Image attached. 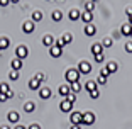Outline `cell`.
I'll list each match as a JSON object with an SVG mask.
<instances>
[{"label": "cell", "instance_id": "obj_1", "mask_svg": "<svg viewBox=\"0 0 132 129\" xmlns=\"http://www.w3.org/2000/svg\"><path fill=\"white\" fill-rule=\"evenodd\" d=\"M64 78H66V82H68V85H70V83H75V82H80V71L75 70V68H70V70H66Z\"/></svg>", "mask_w": 132, "mask_h": 129}, {"label": "cell", "instance_id": "obj_2", "mask_svg": "<svg viewBox=\"0 0 132 129\" xmlns=\"http://www.w3.org/2000/svg\"><path fill=\"white\" fill-rule=\"evenodd\" d=\"M15 56L19 59H26L29 56V48L27 46H24V44H20V46H17L15 49Z\"/></svg>", "mask_w": 132, "mask_h": 129}, {"label": "cell", "instance_id": "obj_3", "mask_svg": "<svg viewBox=\"0 0 132 129\" xmlns=\"http://www.w3.org/2000/svg\"><path fill=\"white\" fill-rule=\"evenodd\" d=\"M95 119H97V117H95L93 112H83V122H81V124L83 126H92L95 122Z\"/></svg>", "mask_w": 132, "mask_h": 129}, {"label": "cell", "instance_id": "obj_4", "mask_svg": "<svg viewBox=\"0 0 132 129\" xmlns=\"http://www.w3.org/2000/svg\"><path fill=\"white\" fill-rule=\"evenodd\" d=\"M70 119H71V124L80 126V124L83 122V112H71Z\"/></svg>", "mask_w": 132, "mask_h": 129}, {"label": "cell", "instance_id": "obj_5", "mask_svg": "<svg viewBox=\"0 0 132 129\" xmlns=\"http://www.w3.org/2000/svg\"><path fill=\"white\" fill-rule=\"evenodd\" d=\"M120 34L125 36V37H132V26L129 22H125V24L120 26Z\"/></svg>", "mask_w": 132, "mask_h": 129}, {"label": "cell", "instance_id": "obj_6", "mask_svg": "<svg viewBox=\"0 0 132 129\" xmlns=\"http://www.w3.org/2000/svg\"><path fill=\"white\" fill-rule=\"evenodd\" d=\"M78 71L83 73V75L90 73V71H92V65H90L88 61H80V65H78Z\"/></svg>", "mask_w": 132, "mask_h": 129}, {"label": "cell", "instance_id": "obj_7", "mask_svg": "<svg viewBox=\"0 0 132 129\" xmlns=\"http://www.w3.org/2000/svg\"><path fill=\"white\" fill-rule=\"evenodd\" d=\"M51 95H53V92H51L49 87H41V90H39V97L43 98V100H47Z\"/></svg>", "mask_w": 132, "mask_h": 129}, {"label": "cell", "instance_id": "obj_8", "mask_svg": "<svg viewBox=\"0 0 132 129\" xmlns=\"http://www.w3.org/2000/svg\"><path fill=\"white\" fill-rule=\"evenodd\" d=\"M22 31L26 32V34H32V32H34V22H32V20H26V22L22 24Z\"/></svg>", "mask_w": 132, "mask_h": 129}, {"label": "cell", "instance_id": "obj_9", "mask_svg": "<svg viewBox=\"0 0 132 129\" xmlns=\"http://www.w3.org/2000/svg\"><path fill=\"white\" fill-rule=\"evenodd\" d=\"M7 119H9L10 124H17L19 119H20V116H19V112H15V110H10V112L7 114Z\"/></svg>", "mask_w": 132, "mask_h": 129}, {"label": "cell", "instance_id": "obj_10", "mask_svg": "<svg viewBox=\"0 0 132 129\" xmlns=\"http://www.w3.org/2000/svg\"><path fill=\"white\" fill-rule=\"evenodd\" d=\"M43 44H44L46 48H51V46H54V44H56V39H54L51 34H46V36L43 37Z\"/></svg>", "mask_w": 132, "mask_h": 129}, {"label": "cell", "instance_id": "obj_11", "mask_svg": "<svg viewBox=\"0 0 132 129\" xmlns=\"http://www.w3.org/2000/svg\"><path fill=\"white\" fill-rule=\"evenodd\" d=\"M58 94L61 95V97H64V98H66L68 95L71 94V88H70V85H68V83H66V85H61V87L58 88Z\"/></svg>", "mask_w": 132, "mask_h": 129}, {"label": "cell", "instance_id": "obj_12", "mask_svg": "<svg viewBox=\"0 0 132 129\" xmlns=\"http://www.w3.org/2000/svg\"><path fill=\"white\" fill-rule=\"evenodd\" d=\"M59 109H61V112H71V109H73V104L71 102H68L64 98V100L59 104Z\"/></svg>", "mask_w": 132, "mask_h": 129}, {"label": "cell", "instance_id": "obj_13", "mask_svg": "<svg viewBox=\"0 0 132 129\" xmlns=\"http://www.w3.org/2000/svg\"><path fill=\"white\" fill-rule=\"evenodd\" d=\"M97 34V27H95L93 24H86L85 26V36H88V37H92V36Z\"/></svg>", "mask_w": 132, "mask_h": 129}, {"label": "cell", "instance_id": "obj_14", "mask_svg": "<svg viewBox=\"0 0 132 129\" xmlns=\"http://www.w3.org/2000/svg\"><path fill=\"white\" fill-rule=\"evenodd\" d=\"M61 53H63V49L59 46H56V44L49 48V55L53 56V58H59V56H61Z\"/></svg>", "mask_w": 132, "mask_h": 129}, {"label": "cell", "instance_id": "obj_15", "mask_svg": "<svg viewBox=\"0 0 132 129\" xmlns=\"http://www.w3.org/2000/svg\"><path fill=\"white\" fill-rule=\"evenodd\" d=\"M10 68H12V70H15V71H19L20 68H22V59L14 58V59L10 61Z\"/></svg>", "mask_w": 132, "mask_h": 129}, {"label": "cell", "instance_id": "obj_16", "mask_svg": "<svg viewBox=\"0 0 132 129\" xmlns=\"http://www.w3.org/2000/svg\"><path fill=\"white\" fill-rule=\"evenodd\" d=\"M85 88L88 90V94H90V92H93V90H97V88H98L97 80H88V82L85 83Z\"/></svg>", "mask_w": 132, "mask_h": 129}, {"label": "cell", "instance_id": "obj_17", "mask_svg": "<svg viewBox=\"0 0 132 129\" xmlns=\"http://www.w3.org/2000/svg\"><path fill=\"white\" fill-rule=\"evenodd\" d=\"M68 17H70V20H73V22H75V20L81 19V14H80V10H78V9H71V10H70V16H68Z\"/></svg>", "mask_w": 132, "mask_h": 129}, {"label": "cell", "instance_id": "obj_18", "mask_svg": "<svg viewBox=\"0 0 132 129\" xmlns=\"http://www.w3.org/2000/svg\"><path fill=\"white\" fill-rule=\"evenodd\" d=\"M70 88H71V94L76 95V94H80V92H81L83 87H81V83H80V82H75V83H70Z\"/></svg>", "mask_w": 132, "mask_h": 129}, {"label": "cell", "instance_id": "obj_19", "mask_svg": "<svg viewBox=\"0 0 132 129\" xmlns=\"http://www.w3.org/2000/svg\"><path fill=\"white\" fill-rule=\"evenodd\" d=\"M92 53H93V56L102 55V53H103V46H102L100 43H95L93 46H92Z\"/></svg>", "mask_w": 132, "mask_h": 129}, {"label": "cell", "instance_id": "obj_20", "mask_svg": "<svg viewBox=\"0 0 132 129\" xmlns=\"http://www.w3.org/2000/svg\"><path fill=\"white\" fill-rule=\"evenodd\" d=\"M29 88L34 90V92H36V90H41V83H39L36 78H31V80H29Z\"/></svg>", "mask_w": 132, "mask_h": 129}, {"label": "cell", "instance_id": "obj_21", "mask_svg": "<svg viewBox=\"0 0 132 129\" xmlns=\"http://www.w3.org/2000/svg\"><path fill=\"white\" fill-rule=\"evenodd\" d=\"M81 20L85 24H92V20H93V14H90V12H83V14H81Z\"/></svg>", "mask_w": 132, "mask_h": 129}, {"label": "cell", "instance_id": "obj_22", "mask_svg": "<svg viewBox=\"0 0 132 129\" xmlns=\"http://www.w3.org/2000/svg\"><path fill=\"white\" fill-rule=\"evenodd\" d=\"M34 109H36V105H34V102H26V104H24V110H26V112L27 114H31V112H34Z\"/></svg>", "mask_w": 132, "mask_h": 129}, {"label": "cell", "instance_id": "obj_23", "mask_svg": "<svg viewBox=\"0 0 132 129\" xmlns=\"http://www.w3.org/2000/svg\"><path fill=\"white\" fill-rule=\"evenodd\" d=\"M51 19L54 20V22H59V20L63 19V14H61V10H53V14H51Z\"/></svg>", "mask_w": 132, "mask_h": 129}, {"label": "cell", "instance_id": "obj_24", "mask_svg": "<svg viewBox=\"0 0 132 129\" xmlns=\"http://www.w3.org/2000/svg\"><path fill=\"white\" fill-rule=\"evenodd\" d=\"M95 7H97V4H95V2H85V12H90V14H93Z\"/></svg>", "mask_w": 132, "mask_h": 129}, {"label": "cell", "instance_id": "obj_25", "mask_svg": "<svg viewBox=\"0 0 132 129\" xmlns=\"http://www.w3.org/2000/svg\"><path fill=\"white\" fill-rule=\"evenodd\" d=\"M105 68H107V70H109V73L112 75V73H115V71H117V68H119V66H117L115 61H110V63H107V66H105Z\"/></svg>", "mask_w": 132, "mask_h": 129}, {"label": "cell", "instance_id": "obj_26", "mask_svg": "<svg viewBox=\"0 0 132 129\" xmlns=\"http://www.w3.org/2000/svg\"><path fill=\"white\" fill-rule=\"evenodd\" d=\"M9 46H10V41H9V37H0V49L4 51V49H7Z\"/></svg>", "mask_w": 132, "mask_h": 129}, {"label": "cell", "instance_id": "obj_27", "mask_svg": "<svg viewBox=\"0 0 132 129\" xmlns=\"http://www.w3.org/2000/svg\"><path fill=\"white\" fill-rule=\"evenodd\" d=\"M41 20H43V12L36 10L34 14H32V22H41Z\"/></svg>", "mask_w": 132, "mask_h": 129}, {"label": "cell", "instance_id": "obj_28", "mask_svg": "<svg viewBox=\"0 0 132 129\" xmlns=\"http://www.w3.org/2000/svg\"><path fill=\"white\" fill-rule=\"evenodd\" d=\"M61 39H63V41H64V43H66V44H70V43H71V41H73V34H71V32H64V34H63V36H61Z\"/></svg>", "mask_w": 132, "mask_h": 129}, {"label": "cell", "instance_id": "obj_29", "mask_svg": "<svg viewBox=\"0 0 132 129\" xmlns=\"http://www.w3.org/2000/svg\"><path fill=\"white\" fill-rule=\"evenodd\" d=\"M9 92H10V87H9V83H0V94H5V95H7Z\"/></svg>", "mask_w": 132, "mask_h": 129}, {"label": "cell", "instance_id": "obj_30", "mask_svg": "<svg viewBox=\"0 0 132 129\" xmlns=\"http://www.w3.org/2000/svg\"><path fill=\"white\" fill-rule=\"evenodd\" d=\"M112 37H103V39H102V46H103V48H110V46H112Z\"/></svg>", "mask_w": 132, "mask_h": 129}, {"label": "cell", "instance_id": "obj_31", "mask_svg": "<svg viewBox=\"0 0 132 129\" xmlns=\"http://www.w3.org/2000/svg\"><path fill=\"white\" fill-rule=\"evenodd\" d=\"M9 78H10V80H14V82H15V80H19V71L10 70V71H9Z\"/></svg>", "mask_w": 132, "mask_h": 129}, {"label": "cell", "instance_id": "obj_32", "mask_svg": "<svg viewBox=\"0 0 132 129\" xmlns=\"http://www.w3.org/2000/svg\"><path fill=\"white\" fill-rule=\"evenodd\" d=\"M34 78H36V80H37V82H39V83H43V82H44V80H46V75H44V73H43V71H37V73H36V77H34Z\"/></svg>", "mask_w": 132, "mask_h": 129}, {"label": "cell", "instance_id": "obj_33", "mask_svg": "<svg viewBox=\"0 0 132 129\" xmlns=\"http://www.w3.org/2000/svg\"><path fill=\"white\" fill-rule=\"evenodd\" d=\"M97 85H107V78L100 75V77L97 78Z\"/></svg>", "mask_w": 132, "mask_h": 129}, {"label": "cell", "instance_id": "obj_34", "mask_svg": "<svg viewBox=\"0 0 132 129\" xmlns=\"http://www.w3.org/2000/svg\"><path fill=\"white\" fill-rule=\"evenodd\" d=\"M98 97H100V92H98V88L93 90V92H90V98H98Z\"/></svg>", "mask_w": 132, "mask_h": 129}, {"label": "cell", "instance_id": "obj_35", "mask_svg": "<svg viewBox=\"0 0 132 129\" xmlns=\"http://www.w3.org/2000/svg\"><path fill=\"white\" fill-rule=\"evenodd\" d=\"M66 100L71 102V104H75V102H76V95H75V94H70L68 97H66Z\"/></svg>", "mask_w": 132, "mask_h": 129}, {"label": "cell", "instance_id": "obj_36", "mask_svg": "<svg viewBox=\"0 0 132 129\" xmlns=\"http://www.w3.org/2000/svg\"><path fill=\"white\" fill-rule=\"evenodd\" d=\"M100 75H102V77H105V78H109V75H110V73H109V70L103 66V68L100 70Z\"/></svg>", "mask_w": 132, "mask_h": 129}, {"label": "cell", "instance_id": "obj_37", "mask_svg": "<svg viewBox=\"0 0 132 129\" xmlns=\"http://www.w3.org/2000/svg\"><path fill=\"white\" fill-rule=\"evenodd\" d=\"M125 51H127V53H132V41H127V43H125Z\"/></svg>", "mask_w": 132, "mask_h": 129}, {"label": "cell", "instance_id": "obj_38", "mask_svg": "<svg viewBox=\"0 0 132 129\" xmlns=\"http://www.w3.org/2000/svg\"><path fill=\"white\" fill-rule=\"evenodd\" d=\"M103 53H102V55H97V56H95V61H97V63H103Z\"/></svg>", "mask_w": 132, "mask_h": 129}, {"label": "cell", "instance_id": "obj_39", "mask_svg": "<svg viewBox=\"0 0 132 129\" xmlns=\"http://www.w3.org/2000/svg\"><path fill=\"white\" fill-rule=\"evenodd\" d=\"M56 46H59V48H61V49H63V48L66 46V43H64V41H63V39H58V41H56Z\"/></svg>", "mask_w": 132, "mask_h": 129}, {"label": "cell", "instance_id": "obj_40", "mask_svg": "<svg viewBox=\"0 0 132 129\" xmlns=\"http://www.w3.org/2000/svg\"><path fill=\"white\" fill-rule=\"evenodd\" d=\"M29 129H41V126H39L37 122H32V124L29 126Z\"/></svg>", "mask_w": 132, "mask_h": 129}, {"label": "cell", "instance_id": "obj_41", "mask_svg": "<svg viewBox=\"0 0 132 129\" xmlns=\"http://www.w3.org/2000/svg\"><path fill=\"white\" fill-rule=\"evenodd\" d=\"M0 5H2V7H7V5H9V0H0Z\"/></svg>", "mask_w": 132, "mask_h": 129}, {"label": "cell", "instance_id": "obj_42", "mask_svg": "<svg viewBox=\"0 0 132 129\" xmlns=\"http://www.w3.org/2000/svg\"><path fill=\"white\" fill-rule=\"evenodd\" d=\"M5 100H7V95H5V94H0V102H5Z\"/></svg>", "mask_w": 132, "mask_h": 129}, {"label": "cell", "instance_id": "obj_43", "mask_svg": "<svg viewBox=\"0 0 132 129\" xmlns=\"http://www.w3.org/2000/svg\"><path fill=\"white\" fill-rule=\"evenodd\" d=\"M0 129H12L10 124H4V126H0Z\"/></svg>", "mask_w": 132, "mask_h": 129}, {"label": "cell", "instance_id": "obj_44", "mask_svg": "<svg viewBox=\"0 0 132 129\" xmlns=\"http://www.w3.org/2000/svg\"><path fill=\"white\" fill-rule=\"evenodd\" d=\"M12 97H14V92H12V90H10V92H9V94H7V98H12Z\"/></svg>", "mask_w": 132, "mask_h": 129}, {"label": "cell", "instance_id": "obj_45", "mask_svg": "<svg viewBox=\"0 0 132 129\" xmlns=\"http://www.w3.org/2000/svg\"><path fill=\"white\" fill-rule=\"evenodd\" d=\"M70 129H81V126H75V124H73V126H71Z\"/></svg>", "mask_w": 132, "mask_h": 129}, {"label": "cell", "instance_id": "obj_46", "mask_svg": "<svg viewBox=\"0 0 132 129\" xmlns=\"http://www.w3.org/2000/svg\"><path fill=\"white\" fill-rule=\"evenodd\" d=\"M129 24H130V26H132V14H130V16H129Z\"/></svg>", "mask_w": 132, "mask_h": 129}, {"label": "cell", "instance_id": "obj_47", "mask_svg": "<svg viewBox=\"0 0 132 129\" xmlns=\"http://www.w3.org/2000/svg\"><path fill=\"white\" fill-rule=\"evenodd\" d=\"M15 129H26V127H24V126H20V124H19V126H15Z\"/></svg>", "mask_w": 132, "mask_h": 129}, {"label": "cell", "instance_id": "obj_48", "mask_svg": "<svg viewBox=\"0 0 132 129\" xmlns=\"http://www.w3.org/2000/svg\"><path fill=\"white\" fill-rule=\"evenodd\" d=\"M0 51H2V49H0Z\"/></svg>", "mask_w": 132, "mask_h": 129}]
</instances>
